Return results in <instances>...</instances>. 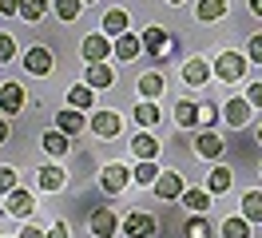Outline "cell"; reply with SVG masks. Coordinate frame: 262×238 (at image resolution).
<instances>
[{"mask_svg": "<svg viewBox=\"0 0 262 238\" xmlns=\"http://www.w3.org/2000/svg\"><path fill=\"white\" fill-rule=\"evenodd\" d=\"M143 48H147V56H155V60H167V56L179 48V40H171V32H167V28L151 24V28L143 32Z\"/></svg>", "mask_w": 262, "mask_h": 238, "instance_id": "cell-1", "label": "cell"}, {"mask_svg": "<svg viewBox=\"0 0 262 238\" xmlns=\"http://www.w3.org/2000/svg\"><path fill=\"white\" fill-rule=\"evenodd\" d=\"M112 52H115V40H112V36H99V32H96V36H83V44H80V56L88 63H103Z\"/></svg>", "mask_w": 262, "mask_h": 238, "instance_id": "cell-2", "label": "cell"}, {"mask_svg": "<svg viewBox=\"0 0 262 238\" xmlns=\"http://www.w3.org/2000/svg\"><path fill=\"white\" fill-rule=\"evenodd\" d=\"M4 210L12 214V219H28L36 210V199H32V190H24V187H12L8 190V199H4Z\"/></svg>", "mask_w": 262, "mask_h": 238, "instance_id": "cell-3", "label": "cell"}, {"mask_svg": "<svg viewBox=\"0 0 262 238\" xmlns=\"http://www.w3.org/2000/svg\"><path fill=\"white\" fill-rule=\"evenodd\" d=\"M52 68H56V56H52L48 48H28L24 52V72H32V76H52Z\"/></svg>", "mask_w": 262, "mask_h": 238, "instance_id": "cell-4", "label": "cell"}, {"mask_svg": "<svg viewBox=\"0 0 262 238\" xmlns=\"http://www.w3.org/2000/svg\"><path fill=\"white\" fill-rule=\"evenodd\" d=\"M88 127H92V135H99V139H115L123 131V119H119V111H96Z\"/></svg>", "mask_w": 262, "mask_h": 238, "instance_id": "cell-5", "label": "cell"}, {"mask_svg": "<svg viewBox=\"0 0 262 238\" xmlns=\"http://www.w3.org/2000/svg\"><path fill=\"white\" fill-rule=\"evenodd\" d=\"M183 190H187V183H183L179 171H163L159 179H155V199H163V203H171V199H183Z\"/></svg>", "mask_w": 262, "mask_h": 238, "instance_id": "cell-6", "label": "cell"}, {"mask_svg": "<svg viewBox=\"0 0 262 238\" xmlns=\"http://www.w3.org/2000/svg\"><path fill=\"white\" fill-rule=\"evenodd\" d=\"M115 230H123V222L115 219V210L96 206V210H92V234L96 238H115Z\"/></svg>", "mask_w": 262, "mask_h": 238, "instance_id": "cell-7", "label": "cell"}, {"mask_svg": "<svg viewBox=\"0 0 262 238\" xmlns=\"http://www.w3.org/2000/svg\"><path fill=\"white\" fill-rule=\"evenodd\" d=\"M246 72V60L238 56V52H223L219 60H214V76L219 79H227V83H234V79Z\"/></svg>", "mask_w": 262, "mask_h": 238, "instance_id": "cell-8", "label": "cell"}, {"mask_svg": "<svg viewBox=\"0 0 262 238\" xmlns=\"http://www.w3.org/2000/svg\"><path fill=\"white\" fill-rule=\"evenodd\" d=\"M123 234L127 238H155V219L143 214V210H131L123 219Z\"/></svg>", "mask_w": 262, "mask_h": 238, "instance_id": "cell-9", "label": "cell"}, {"mask_svg": "<svg viewBox=\"0 0 262 238\" xmlns=\"http://www.w3.org/2000/svg\"><path fill=\"white\" fill-rule=\"evenodd\" d=\"M127 179H131V171L123 167V163H107L103 175H99V187L107 190V194H119V190L127 187Z\"/></svg>", "mask_w": 262, "mask_h": 238, "instance_id": "cell-10", "label": "cell"}, {"mask_svg": "<svg viewBox=\"0 0 262 238\" xmlns=\"http://www.w3.org/2000/svg\"><path fill=\"white\" fill-rule=\"evenodd\" d=\"M24 99H28V95H24L20 83H4V88H0V111H4V115H20Z\"/></svg>", "mask_w": 262, "mask_h": 238, "instance_id": "cell-11", "label": "cell"}, {"mask_svg": "<svg viewBox=\"0 0 262 238\" xmlns=\"http://www.w3.org/2000/svg\"><path fill=\"white\" fill-rule=\"evenodd\" d=\"M211 190L207 187H187L183 190V206H187V210H191V214H207V210H211Z\"/></svg>", "mask_w": 262, "mask_h": 238, "instance_id": "cell-12", "label": "cell"}, {"mask_svg": "<svg viewBox=\"0 0 262 238\" xmlns=\"http://www.w3.org/2000/svg\"><path fill=\"white\" fill-rule=\"evenodd\" d=\"M195 151L203 159H219V155H223V135H214L211 127H203V131L195 135Z\"/></svg>", "mask_w": 262, "mask_h": 238, "instance_id": "cell-13", "label": "cell"}, {"mask_svg": "<svg viewBox=\"0 0 262 238\" xmlns=\"http://www.w3.org/2000/svg\"><path fill=\"white\" fill-rule=\"evenodd\" d=\"M143 52V36H135V32H123V36H115V56L127 63V60H135Z\"/></svg>", "mask_w": 262, "mask_h": 238, "instance_id": "cell-14", "label": "cell"}, {"mask_svg": "<svg viewBox=\"0 0 262 238\" xmlns=\"http://www.w3.org/2000/svg\"><path fill=\"white\" fill-rule=\"evenodd\" d=\"M83 83H92V88H112L115 83V72L107 68V63H88V72H83Z\"/></svg>", "mask_w": 262, "mask_h": 238, "instance_id": "cell-15", "label": "cell"}, {"mask_svg": "<svg viewBox=\"0 0 262 238\" xmlns=\"http://www.w3.org/2000/svg\"><path fill=\"white\" fill-rule=\"evenodd\" d=\"M214 68L207 60H187L183 63V79H187V83H191V88H199V83H207V76H211Z\"/></svg>", "mask_w": 262, "mask_h": 238, "instance_id": "cell-16", "label": "cell"}, {"mask_svg": "<svg viewBox=\"0 0 262 238\" xmlns=\"http://www.w3.org/2000/svg\"><path fill=\"white\" fill-rule=\"evenodd\" d=\"M56 127H60L64 135H80V131H83V111H80V107L60 111V115H56Z\"/></svg>", "mask_w": 262, "mask_h": 238, "instance_id": "cell-17", "label": "cell"}, {"mask_svg": "<svg viewBox=\"0 0 262 238\" xmlns=\"http://www.w3.org/2000/svg\"><path fill=\"white\" fill-rule=\"evenodd\" d=\"M223 115H227V123L234 127V131H238V127H246V119H250V99H230Z\"/></svg>", "mask_w": 262, "mask_h": 238, "instance_id": "cell-18", "label": "cell"}, {"mask_svg": "<svg viewBox=\"0 0 262 238\" xmlns=\"http://www.w3.org/2000/svg\"><path fill=\"white\" fill-rule=\"evenodd\" d=\"M127 32V12L123 8H112V12H103V36H123Z\"/></svg>", "mask_w": 262, "mask_h": 238, "instance_id": "cell-19", "label": "cell"}, {"mask_svg": "<svg viewBox=\"0 0 262 238\" xmlns=\"http://www.w3.org/2000/svg\"><path fill=\"white\" fill-rule=\"evenodd\" d=\"M175 123L187 127V131H191V127H199V103H191V99H179V103H175Z\"/></svg>", "mask_w": 262, "mask_h": 238, "instance_id": "cell-20", "label": "cell"}, {"mask_svg": "<svg viewBox=\"0 0 262 238\" xmlns=\"http://www.w3.org/2000/svg\"><path fill=\"white\" fill-rule=\"evenodd\" d=\"M230 183H234L230 167H211V175H207V190H211V194H223V190H230Z\"/></svg>", "mask_w": 262, "mask_h": 238, "instance_id": "cell-21", "label": "cell"}, {"mask_svg": "<svg viewBox=\"0 0 262 238\" xmlns=\"http://www.w3.org/2000/svg\"><path fill=\"white\" fill-rule=\"evenodd\" d=\"M68 103L80 107V111H88L92 103H96V88H92V83H76V88L68 92Z\"/></svg>", "mask_w": 262, "mask_h": 238, "instance_id": "cell-22", "label": "cell"}, {"mask_svg": "<svg viewBox=\"0 0 262 238\" xmlns=\"http://www.w3.org/2000/svg\"><path fill=\"white\" fill-rule=\"evenodd\" d=\"M135 88H139L143 99H155V95H163V76H159V72H143Z\"/></svg>", "mask_w": 262, "mask_h": 238, "instance_id": "cell-23", "label": "cell"}, {"mask_svg": "<svg viewBox=\"0 0 262 238\" xmlns=\"http://www.w3.org/2000/svg\"><path fill=\"white\" fill-rule=\"evenodd\" d=\"M219 230H223V238H250V219H246V214H243V219H238V214H230Z\"/></svg>", "mask_w": 262, "mask_h": 238, "instance_id": "cell-24", "label": "cell"}, {"mask_svg": "<svg viewBox=\"0 0 262 238\" xmlns=\"http://www.w3.org/2000/svg\"><path fill=\"white\" fill-rule=\"evenodd\" d=\"M131 151H135L139 159H155V155H159V139L143 131V135H135V139H131Z\"/></svg>", "mask_w": 262, "mask_h": 238, "instance_id": "cell-25", "label": "cell"}, {"mask_svg": "<svg viewBox=\"0 0 262 238\" xmlns=\"http://www.w3.org/2000/svg\"><path fill=\"white\" fill-rule=\"evenodd\" d=\"M135 123L143 127V131H147V127H155V123H159V107H155L151 99H143V103H135Z\"/></svg>", "mask_w": 262, "mask_h": 238, "instance_id": "cell-26", "label": "cell"}, {"mask_svg": "<svg viewBox=\"0 0 262 238\" xmlns=\"http://www.w3.org/2000/svg\"><path fill=\"white\" fill-rule=\"evenodd\" d=\"M64 183H68L64 167H40V187L44 190H60Z\"/></svg>", "mask_w": 262, "mask_h": 238, "instance_id": "cell-27", "label": "cell"}, {"mask_svg": "<svg viewBox=\"0 0 262 238\" xmlns=\"http://www.w3.org/2000/svg\"><path fill=\"white\" fill-rule=\"evenodd\" d=\"M183 238H211V222L203 219V214H191V219L183 222Z\"/></svg>", "mask_w": 262, "mask_h": 238, "instance_id": "cell-28", "label": "cell"}, {"mask_svg": "<svg viewBox=\"0 0 262 238\" xmlns=\"http://www.w3.org/2000/svg\"><path fill=\"white\" fill-rule=\"evenodd\" d=\"M243 214L250 222H262V190H246L243 194Z\"/></svg>", "mask_w": 262, "mask_h": 238, "instance_id": "cell-29", "label": "cell"}, {"mask_svg": "<svg viewBox=\"0 0 262 238\" xmlns=\"http://www.w3.org/2000/svg\"><path fill=\"white\" fill-rule=\"evenodd\" d=\"M68 147H72V143H68V135L60 131V127L44 135V151H48V155H68Z\"/></svg>", "mask_w": 262, "mask_h": 238, "instance_id": "cell-30", "label": "cell"}, {"mask_svg": "<svg viewBox=\"0 0 262 238\" xmlns=\"http://www.w3.org/2000/svg\"><path fill=\"white\" fill-rule=\"evenodd\" d=\"M223 12H227V0H199V20H203V24L219 20Z\"/></svg>", "mask_w": 262, "mask_h": 238, "instance_id": "cell-31", "label": "cell"}, {"mask_svg": "<svg viewBox=\"0 0 262 238\" xmlns=\"http://www.w3.org/2000/svg\"><path fill=\"white\" fill-rule=\"evenodd\" d=\"M159 167H155V159H139V167H135V183H143V187H147V183H155V179H159Z\"/></svg>", "mask_w": 262, "mask_h": 238, "instance_id": "cell-32", "label": "cell"}, {"mask_svg": "<svg viewBox=\"0 0 262 238\" xmlns=\"http://www.w3.org/2000/svg\"><path fill=\"white\" fill-rule=\"evenodd\" d=\"M44 12H48V0H20V16L24 20H40Z\"/></svg>", "mask_w": 262, "mask_h": 238, "instance_id": "cell-33", "label": "cell"}, {"mask_svg": "<svg viewBox=\"0 0 262 238\" xmlns=\"http://www.w3.org/2000/svg\"><path fill=\"white\" fill-rule=\"evenodd\" d=\"M80 8H83V0H56V16L60 20H76Z\"/></svg>", "mask_w": 262, "mask_h": 238, "instance_id": "cell-34", "label": "cell"}, {"mask_svg": "<svg viewBox=\"0 0 262 238\" xmlns=\"http://www.w3.org/2000/svg\"><path fill=\"white\" fill-rule=\"evenodd\" d=\"M246 60L262 63V32H258V36H250V44H246Z\"/></svg>", "mask_w": 262, "mask_h": 238, "instance_id": "cell-35", "label": "cell"}, {"mask_svg": "<svg viewBox=\"0 0 262 238\" xmlns=\"http://www.w3.org/2000/svg\"><path fill=\"white\" fill-rule=\"evenodd\" d=\"M214 119H219V111L211 103H199V127H214Z\"/></svg>", "mask_w": 262, "mask_h": 238, "instance_id": "cell-36", "label": "cell"}, {"mask_svg": "<svg viewBox=\"0 0 262 238\" xmlns=\"http://www.w3.org/2000/svg\"><path fill=\"white\" fill-rule=\"evenodd\" d=\"M12 187H16V171L12 167H0V194H8Z\"/></svg>", "mask_w": 262, "mask_h": 238, "instance_id": "cell-37", "label": "cell"}, {"mask_svg": "<svg viewBox=\"0 0 262 238\" xmlns=\"http://www.w3.org/2000/svg\"><path fill=\"white\" fill-rule=\"evenodd\" d=\"M12 56H16V40L12 36H0V63L12 60Z\"/></svg>", "mask_w": 262, "mask_h": 238, "instance_id": "cell-38", "label": "cell"}, {"mask_svg": "<svg viewBox=\"0 0 262 238\" xmlns=\"http://www.w3.org/2000/svg\"><path fill=\"white\" fill-rule=\"evenodd\" d=\"M0 16H20V0H0Z\"/></svg>", "mask_w": 262, "mask_h": 238, "instance_id": "cell-39", "label": "cell"}, {"mask_svg": "<svg viewBox=\"0 0 262 238\" xmlns=\"http://www.w3.org/2000/svg\"><path fill=\"white\" fill-rule=\"evenodd\" d=\"M246 99H250V107H262V83H250Z\"/></svg>", "mask_w": 262, "mask_h": 238, "instance_id": "cell-40", "label": "cell"}, {"mask_svg": "<svg viewBox=\"0 0 262 238\" xmlns=\"http://www.w3.org/2000/svg\"><path fill=\"white\" fill-rule=\"evenodd\" d=\"M44 238H68V222H56V226H48V234Z\"/></svg>", "mask_w": 262, "mask_h": 238, "instance_id": "cell-41", "label": "cell"}, {"mask_svg": "<svg viewBox=\"0 0 262 238\" xmlns=\"http://www.w3.org/2000/svg\"><path fill=\"white\" fill-rule=\"evenodd\" d=\"M20 238H44V234H40L36 226H28V230H20Z\"/></svg>", "mask_w": 262, "mask_h": 238, "instance_id": "cell-42", "label": "cell"}, {"mask_svg": "<svg viewBox=\"0 0 262 238\" xmlns=\"http://www.w3.org/2000/svg\"><path fill=\"white\" fill-rule=\"evenodd\" d=\"M250 12H254V16L262 20V0H250Z\"/></svg>", "mask_w": 262, "mask_h": 238, "instance_id": "cell-43", "label": "cell"}, {"mask_svg": "<svg viewBox=\"0 0 262 238\" xmlns=\"http://www.w3.org/2000/svg\"><path fill=\"white\" fill-rule=\"evenodd\" d=\"M0 143H8V123L0 119Z\"/></svg>", "mask_w": 262, "mask_h": 238, "instance_id": "cell-44", "label": "cell"}, {"mask_svg": "<svg viewBox=\"0 0 262 238\" xmlns=\"http://www.w3.org/2000/svg\"><path fill=\"white\" fill-rule=\"evenodd\" d=\"M258 143H262V127H258Z\"/></svg>", "mask_w": 262, "mask_h": 238, "instance_id": "cell-45", "label": "cell"}, {"mask_svg": "<svg viewBox=\"0 0 262 238\" xmlns=\"http://www.w3.org/2000/svg\"><path fill=\"white\" fill-rule=\"evenodd\" d=\"M171 4H183V0H171Z\"/></svg>", "mask_w": 262, "mask_h": 238, "instance_id": "cell-46", "label": "cell"}, {"mask_svg": "<svg viewBox=\"0 0 262 238\" xmlns=\"http://www.w3.org/2000/svg\"><path fill=\"white\" fill-rule=\"evenodd\" d=\"M83 4H92V0H83Z\"/></svg>", "mask_w": 262, "mask_h": 238, "instance_id": "cell-47", "label": "cell"}, {"mask_svg": "<svg viewBox=\"0 0 262 238\" xmlns=\"http://www.w3.org/2000/svg\"><path fill=\"white\" fill-rule=\"evenodd\" d=\"M0 88H4V83H0Z\"/></svg>", "mask_w": 262, "mask_h": 238, "instance_id": "cell-48", "label": "cell"}]
</instances>
